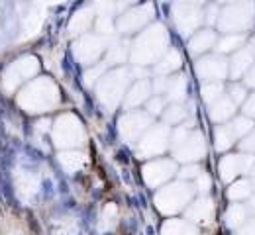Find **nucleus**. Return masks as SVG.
Instances as JSON below:
<instances>
[{"label": "nucleus", "mask_w": 255, "mask_h": 235, "mask_svg": "<svg viewBox=\"0 0 255 235\" xmlns=\"http://www.w3.org/2000/svg\"><path fill=\"white\" fill-rule=\"evenodd\" d=\"M191 184L179 182V184H173V186H167L165 190H161L159 196H157V204H159V208L165 214H175V212L185 208V204L191 200Z\"/></svg>", "instance_id": "nucleus-1"}, {"label": "nucleus", "mask_w": 255, "mask_h": 235, "mask_svg": "<svg viewBox=\"0 0 255 235\" xmlns=\"http://www.w3.org/2000/svg\"><path fill=\"white\" fill-rule=\"evenodd\" d=\"M250 8H254V6H250V4H246V6L244 4L230 6L220 16V20H218L220 28H222L224 32H228V34H236V32L240 34L246 28H250L252 22H254V12H246Z\"/></svg>", "instance_id": "nucleus-2"}, {"label": "nucleus", "mask_w": 255, "mask_h": 235, "mask_svg": "<svg viewBox=\"0 0 255 235\" xmlns=\"http://www.w3.org/2000/svg\"><path fill=\"white\" fill-rule=\"evenodd\" d=\"M196 73L204 82H220L230 73V65L224 57L212 55V57H204L196 63Z\"/></svg>", "instance_id": "nucleus-3"}, {"label": "nucleus", "mask_w": 255, "mask_h": 235, "mask_svg": "<svg viewBox=\"0 0 255 235\" xmlns=\"http://www.w3.org/2000/svg\"><path fill=\"white\" fill-rule=\"evenodd\" d=\"M255 165V157L252 155H226L220 161V174L224 182H232L236 176L252 172Z\"/></svg>", "instance_id": "nucleus-4"}, {"label": "nucleus", "mask_w": 255, "mask_h": 235, "mask_svg": "<svg viewBox=\"0 0 255 235\" xmlns=\"http://www.w3.org/2000/svg\"><path fill=\"white\" fill-rule=\"evenodd\" d=\"M175 149H177V157L183 161H196L206 151L200 134H189L179 145H175Z\"/></svg>", "instance_id": "nucleus-5"}, {"label": "nucleus", "mask_w": 255, "mask_h": 235, "mask_svg": "<svg viewBox=\"0 0 255 235\" xmlns=\"http://www.w3.org/2000/svg\"><path fill=\"white\" fill-rule=\"evenodd\" d=\"M255 61V39L252 43H248L246 47H242L238 53H234V59L230 63V75L234 78H240L244 73L252 71Z\"/></svg>", "instance_id": "nucleus-6"}, {"label": "nucleus", "mask_w": 255, "mask_h": 235, "mask_svg": "<svg viewBox=\"0 0 255 235\" xmlns=\"http://www.w3.org/2000/svg\"><path fill=\"white\" fill-rule=\"evenodd\" d=\"M177 10H181V14L177 16V26L183 34H192V30L200 24V12L196 10V6L192 4H179Z\"/></svg>", "instance_id": "nucleus-7"}, {"label": "nucleus", "mask_w": 255, "mask_h": 235, "mask_svg": "<svg viewBox=\"0 0 255 235\" xmlns=\"http://www.w3.org/2000/svg\"><path fill=\"white\" fill-rule=\"evenodd\" d=\"M187 216L196 224H206L214 216V204L210 198H198L196 202H192L191 208L187 210Z\"/></svg>", "instance_id": "nucleus-8"}, {"label": "nucleus", "mask_w": 255, "mask_h": 235, "mask_svg": "<svg viewBox=\"0 0 255 235\" xmlns=\"http://www.w3.org/2000/svg\"><path fill=\"white\" fill-rule=\"evenodd\" d=\"M234 112H236V104L228 96H222L220 100L210 106V120L216 124H224L234 116Z\"/></svg>", "instance_id": "nucleus-9"}, {"label": "nucleus", "mask_w": 255, "mask_h": 235, "mask_svg": "<svg viewBox=\"0 0 255 235\" xmlns=\"http://www.w3.org/2000/svg\"><path fill=\"white\" fill-rule=\"evenodd\" d=\"M214 45H216V34L214 32H210V30L196 32V35H192L191 39V53H194V55L206 53Z\"/></svg>", "instance_id": "nucleus-10"}, {"label": "nucleus", "mask_w": 255, "mask_h": 235, "mask_svg": "<svg viewBox=\"0 0 255 235\" xmlns=\"http://www.w3.org/2000/svg\"><path fill=\"white\" fill-rule=\"evenodd\" d=\"M248 208L244 204H232L228 210H226V226L232 228V230H240L250 218H248Z\"/></svg>", "instance_id": "nucleus-11"}, {"label": "nucleus", "mask_w": 255, "mask_h": 235, "mask_svg": "<svg viewBox=\"0 0 255 235\" xmlns=\"http://www.w3.org/2000/svg\"><path fill=\"white\" fill-rule=\"evenodd\" d=\"M151 172H155V178L151 180V184L153 186L161 184V182L169 180L175 174V163H171V161H157L153 165H147L145 167V174H151Z\"/></svg>", "instance_id": "nucleus-12"}, {"label": "nucleus", "mask_w": 255, "mask_h": 235, "mask_svg": "<svg viewBox=\"0 0 255 235\" xmlns=\"http://www.w3.org/2000/svg\"><path fill=\"white\" fill-rule=\"evenodd\" d=\"M165 147H167V130L165 128L153 130L151 134L145 137V141H143V149L149 151V155L161 153Z\"/></svg>", "instance_id": "nucleus-13"}, {"label": "nucleus", "mask_w": 255, "mask_h": 235, "mask_svg": "<svg viewBox=\"0 0 255 235\" xmlns=\"http://www.w3.org/2000/svg\"><path fill=\"white\" fill-rule=\"evenodd\" d=\"M252 192H254V184H252V180L242 178V180H236V182L228 188V198L238 204V202L248 200V198L252 196Z\"/></svg>", "instance_id": "nucleus-14"}, {"label": "nucleus", "mask_w": 255, "mask_h": 235, "mask_svg": "<svg viewBox=\"0 0 255 235\" xmlns=\"http://www.w3.org/2000/svg\"><path fill=\"white\" fill-rule=\"evenodd\" d=\"M244 43H246V37L242 34H228L224 35L222 39L216 43L218 47V51L220 53H238L242 47H244Z\"/></svg>", "instance_id": "nucleus-15"}, {"label": "nucleus", "mask_w": 255, "mask_h": 235, "mask_svg": "<svg viewBox=\"0 0 255 235\" xmlns=\"http://www.w3.org/2000/svg\"><path fill=\"white\" fill-rule=\"evenodd\" d=\"M163 235H196V228L191 226L189 222L169 220V222L163 226Z\"/></svg>", "instance_id": "nucleus-16"}, {"label": "nucleus", "mask_w": 255, "mask_h": 235, "mask_svg": "<svg viewBox=\"0 0 255 235\" xmlns=\"http://www.w3.org/2000/svg\"><path fill=\"white\" fill-rule=\"evenodd\" d=\"M230 130H232V134H234L236 139H240V137H248V135L255 130L254 120L248 118V116H240V118H236V120L230 124Z\"/></svg>", "instance_id": "nucleus-17"}, {"label": "nucleus", "mask_w": 255, "mask_h": 235, "mask_svg": "<svg viewBox=\"0 0 255 235\" xmlns=\"http://www.w3.org/2000/svg\"><path fill=\"white\" fill-rule=\"evenodd\" d=\"M167 94L173 102H179L185 98L187 94V80L185 77H175V78H169L167 82Z\"/></svg>", "instance_id": "nucleus-18"}, {"label": "nucleus", "mask_w": 255, "mask_h": 235, "mask_svg": "<svg viewBox=\"0 0 255 235\" xmlns=\"http://www.w3.org/2000/svg\"><path fill=\"white\" fill-rule=\"evenodd\" d=\"M214 141H216V149L218 151H228L234 145V141H236L230 126H218L214 130Z\"/></svg>", "instance_id": "nucleus-19"}, {"label": "nucleus", "mask_w": 255, "mask_h": 235, "mask_svg": "<svg viewBox=\"0 0 255 235\" xmlns=\"http://www.w3.org/2000/svg\"><path fill=\"white\" fill-rule=\"evenodd\" d=\"M222 82H204L202 84V98H204V102H208L212 106L214 102H218L222 98Z\"/></svg>", "instance_id": "nucleus-20"}, {"label": "nucleus", "mask_w": 255, "mask_h": 235, "mask_svg": "<svg viewBox=\"0 0 255 235\" xmlns=\"http://www.w3.org/2000/svg\"><path fill=\"white\" fill-rule=\"evenodd\" d=\"M181 55H179V51H169L167 53V57L161 61L159 65H157V71L159 73H169V71H175V69L181 67Z\"/></svg>", "instance_id": "nucleus-21"}, {"label": "nucleus", "mask_w": 255, "mask_h": 235, "mask_svg": "<svg viewBox=\"0 0 255 235\" xmlns=\"http://www.w3.org/2000/svg\"><path fill=\"white\" fill-rule=\"evenodd\" d=\"M131 94H133V96L128 98V104H129V106H137L139 102H143L147 98V94H149V84H147L145 80H143V82H137V84L133 86Z\"/></svg>", "instance_id": "nucleus-22"}, {"label": "nucleus", "mask_w": 255, "mask_h": 235, "mask_svg": "<svg viewBox=\"0 0 255 235\" xmlns=\"http://www.w3.org/2000/svg\"><path fill=\"white\" fill-rule=\"evenodd\" d=\"M185 116H187V112H185V108L179 106V104H173L171 108L165 110V122H167V124H173V126L179 124V122H183Z\"/></svg>", "instance_id": "nucleus-23"}, {"label": "nucleus", "mask_w": 255, "mask_h": 235, "mask_svg": "<svg viewBox=\"0 0 255 235\" xmlns=\"http://www.w3.org/2000/svg\"><path fill=\"white\" fill-rule=\"evenodd\" d=\"M228 98L238 106V104H244V102H246L248 92H246V88H244L242 84H232V86H230V94H228Z\"/></svg>", "instance_id": "nucleus-24"}, {"label": "nucleus", "mask_w": 255, "mask_h": 235, "mask_svg": "<svg viewBox=\"0 0 255 235\" xmlns=\"http://www.w3.org/2000/svg\"><path fill=\"white\" fill-rule=\"evenodd\" d=\"M210 186H212V178H210L208 174H204V172H202V174L196 178V190L204 194V192H208V190H210Z\"/></svg>", "instance_id": "nucleus-25"}, {"label": "nucleus", "mask_w": 255, "mask_h": 235, "mask_svg": "<svg viewBox=\"0 0 255 235\" xmlns=\"http://www.w3.org/2000/svg\"><path fill=\"white\" fill-rule=\"evenodd\" d=\"M200 174L202 172H200V168L196 167V165H187L181 170V178H198Z\"/></svg>", "instance_id": "nucleus-26"}, {"label": "nucleus", "mask_w": 255, "mask_h": 235, "mask_svg": "<svg viewBox=\"0 0 255 235\" xmlns=\"http://www.w3.org/2000/svg\"><path fill=\"white\" fill-rule=\"evenodd\" d=\"M242 149H244L246 153H255V130L242 141Z\"/></svg>", "instance_id": "nucleus-27"}, {"label": "nucleus", "mask_w": 255, "mask_h": 235, "mask_svg": "<svg viewBox=\"0 0 255 235\" xmlns=\"http://www.w3.org/2000/svg\"><path fill=\"white\" fill-rule=\"evenodd\" d=\"M236 235H255V220H248L240 230H236Z\"/></svg>", "instance_id": "nucleus-28"}, {"label": "nucleus", "mask_w": 255, "mask_h": 235, "mask_svg": "<svg viewBox=\"0 0 255 235\" xmlns=\"http://www.w3.org/2000/svg\"><path fill=\"white\" fill-rule=\"evenodd\" d=\"M244 112H246L248 118H252V120L255 118V94H252V96L246 100V104H244Z\"/></svg>", "instance_id": "nucleus-29"}, {"label": "nucleus", "mask_w": 255, "mask_h": 235, "mask_svg": "<svg viewBox=\"0 0 255 235\" xmlns=\"http://www.w3.org/2000/svg\"><path fill=\"white\" fill-rule=\"evenodd\" d=\"M147 108H149L151 114H161V112H163V98H161V96H155L153 100L149 102Z\"/></svg>", "instance_id": "nucleus-30"}, {"label": "nucleus", "mask_w": 255, "mask_h": 235, "mask_svg": "<svg viewBox=\"0 0 255 235\" xmlns=\"http://www.w3.org/2000/svg\"><path fill=\"white\" fill-rule=\"evenodd\" d=\"M248 84H250V86H254V88H255V65L252 67V71L248 73Z\"/></svg>", "instance_id": "nucleus-31"}]
</instances>
